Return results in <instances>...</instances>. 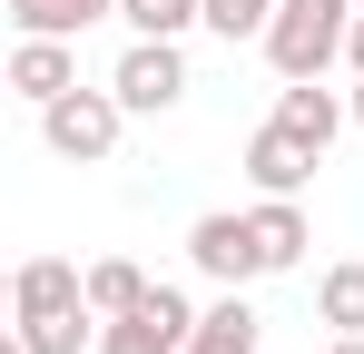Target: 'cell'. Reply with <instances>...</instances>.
<instances>
[{
	"label": "cell",
	"mask_w": 364,
	"mask_h": 354,
	"mask_svg": "<svg viewBox=\"0 0 364 354\" xmlns=\"http://www.w3.org/2000/svg\"><path fill=\"white\" fill-rule=\"evenodd\" d=\"M355 10L364 0H276V20H266L256 50L276 59V79H325L345 59V40H355Z\"/></svg>",
	"instance_id": "cell-1"
},
{
	"label": "cell",
	"mask_w": 364,
	"mask_h": 354,
	"mask_svg": "<svg viewBox=\"0 0 364 354\" xmlns=\"http://www.w3.org/2000/svg\"><path fill=\"white\" fill-rule=\"evenodd\" d=\"M119 128H128L119 89H69V99L40 109V138H50V158H69V168H99V158L119 148Z\"/></svg>",
	"instance_id": "cell-2"
},
{
	"label": "cell",
	"mask_w": 364,
	"mask_h": 354,
	"mask_svg": "<svg viewBox=\"0 0 364 354\" xmlns=\"http://www.w3.org/2000/svg\"><path fill=\"white\" fill-rule=\"evenodd\" d=\"M187 335H197V305L178 286H148L128 315L99 325V354H187Z\"/></svg>",
	"instance_id": "cell-3"
},
{
	"label": "cell",
	"mask_w": 364,
	"mask_h": 354,
	"mask_svg": "<svg viewBox=\"0 0 364 354\" xmlns=\"http://www.w3.org/2000/svg\"><path fill=\"white\" fill-rule=\"evenodd\" d=\"M109 89L128 99V118H168L187 99V50L178 40H128L119 69H109Z\"/></svg>",
	"instance_id": "cell-4"
},
{
	"label": "cell",
	"mask_w": 364,
	"mask_h": 354,
	"mask_svg": "<svg viewBox=\"0 0 364 354\" xmlns=\"http://www.w3.org/2000/svg\"><path fill=\"white\" fill-rule=\"evenodd\" d=\"M187 266H197V276H217V286H256V276H266L256 217H227V207H217V217H197V227H187Z\"/></svg>",
	"instance_id": "cell-5"
},
{
	"label": "cell",
	"mask_w": 364,
	"mask_h": 354,
	"mask_svg": "<svg viewBox=\"0 0 364 354\" xmlns=\"http://www.w3.org/2000/svg\"><path fill=\"white\" fill-rule=\"evenodd\" d=\"M315 168H325V148H305L296 128H276V118L246 138V177H256V197H305Z\"/></svg>",
	"instance_id": "cell-6"
},
{
	"label": "cell",
	"mask_w": 364,
	"mask_h": 354,
	"mask_svg": "<svg viewBox=\"0 0 364 354\" xmlns=\"http://www.w3.org/2000/svg\"><path fill=\"white\" fill-rule=\"evenodd\" d=\"M10 89H20L30 109L69 99V89H79V40H30V30H20V50H10Z\"/></svg>",
	"instance_id": "cell-7"
},
{
	"label": "cell",
	"mask_w": 364,
	"mask_h": 354,
	"mask_svg": "<svg viewBox=\"0 0 364 354\" xmlns=\"http://www.w3.org/2000/svg\"><path fill=\"white\" fill-rule=\"evenodd\" d=\"M10 305H20V325L69 315V305H89V266H69V256H30V266L10 276Z\"/></svg>",
	"instance_id": "cell-8"
},
{
	"label": "cell",
	"mask_w": 364,
	"mask_h": 354,
	"mask_svg": "<svg viewBox=\"0 0 364 354\" xmlns=\"http://www.w3.org/2000/svg\"><path fill=\"white\" fill-rule=\"evenodd\" d=\"M345 118H355V99H335L325 79H286V89H276V128H296L305 148H335Z\"/></svg>",
	"instance_id": "cell-9"
},
{
	"label": "cell",
	"mask_w": 364,
	"mask_h": 354,
	"mask_svg": "<svg viewBox=\"0 0 364 354\" xmlns=\"http://www.w3.org/2000/svg\"><path fill=\"white\" fill-rule=\"evenodd\" d=\"M246 217H256V246H266V276H286V266H305V246H315V227H305V207H296V197H256Z\"/></svg>",
	"instance_id": "cell-10"
},
{
	"label": "cell",
	"mask_w": 364,
	"mask_h": 354,
	"mask_svg": "<svg viewBox=\"0 0 364 354\" xmlns=\"http://www.w3.org/2000/svg\"><path fill=\"white\" fill-rule=\"evenodd\" d=\"M187 354H256V305H246V286H227L207 315H197Z\"/></svg>",
	"instance_id": "cell-11"
},
{
	"label": "cell",
	"mask_w": 364,
	"mask_h": 354,
	"mask_svg": "<svg viewBox=\"0 0 364 354\" xmlns=\"http://www.w3.org/2000/svg\"><path fill=\"white\" fill-rule=\"evenodd\" d=\"M10 20L30 40H79L89 20H119V0H10Z\"/></svg>",
	"instance_id": "cell-12"
},
{
	"label": "cell",
	"mask_w": 364,
	"mask_h": 354,
	"mask_svg": "<svg viewBox=\"0 0 364 354\" xmlns=\"http://www.w3.org/2000/svg\"><path fill=\"white\" fill-rule=\"evenodd\" d=\"M315 325L364 335V256H345V266H325V276H315Z\"/></svg>",
	"instance_id": "cell-13"
},
{
	"label": "cell",
	"mask_w": 364,
	"mask_h": 354,
	"mask_svg": "<svg viewBox=\"0 0 364 354\" xmlns=\"http://www.w3.org/2000/svg\"><path fill=\"white\" fill-rule=\"evenodd\" d=\"M99 305H69V315H40V325H20V345L30 354H99Z\"/></svg>",
	"instance_id": "cell-14"
},
{
	"label": "cell",
	"mask_w": 364,
	"mask_h": 354,
	"mask_svg": "<svg viewBox=\"0 0 364 354\" xmlns=\"http://www.w3.org/2000/svg\"><path fill=\"white\" fill-rule=\"evenodd\" d=\"M128 40H187V30H207V0H119Z\"/></svg>",
	"instance_id": "cell-15"
},
{
	"label": "cell",
	"mask_w": 364,
	"mask_h": 354,
	"mask_svg": "<svg viewBox=\"0 0 364 354\" xmlns=\"http://www.w3.org/2000/svg\"><path fill=\"white\" fill-rule=\"evenodd\" d=\"M138 295H148V276H138L128 256H99V266H89V305H99V315H128Z\"/></svg>",
	"instance_id": "cell-16"
},
{
	"label": "cell",
	"mask_w": 364,
	"mask_h": 354,
	"mask_svg": "<svg viewBox=\"0 0 364 354\" xmlns=\"http://www.w3.org/2000/svg\"><path fill=\"white\" fill-rule=\"evenodd\" d=\"M266 20H276V0H207V30L217 40H266Z\"/></svg>",
	"instance_id": "cell-17"
},
{
	"label": "cell",
	"mask_w": 364,
	"mask_h": 354,
	"mask_svg": "<svg viewBox=\"0 0 364 354\" xmlns=\"http://www.w3.org/2000/svg\"><path fill=\"white\" fill-rule=\"evenodd\" d=\"M345 69L364 79V10H355V40H345Z\"/></svg>",
	"instance_id": "cell-18"
},
{
	"label": "cell",
	"mask_w": 364,
	"mask_h": 354,
	"mask_svg": "<svg viewBox=\"0 0 364 354\" xmlns=\"http://www.w3.org/2000/svg\"><path fill=\"white\" fill-rule=\"evenodd\" d=\"M325 354H364V335H335V345H325Z\"/></svg>",
	"instance_id": "cell-19"
},
{
	"label": "cell",
	"mask_w": 364,
	"mask_h": 354,
	"mask_svg": "<svg viewBox=\"0 0 364 354\" xmlns=\"http://www.w3.org/2000/svg\"><path fill=\"white\" fill-rule=\"evenodd\" d=\"M355 128H364V79H355Z\"/></svg>",
	"instance_id": "cell-20"
}]
</instances>
